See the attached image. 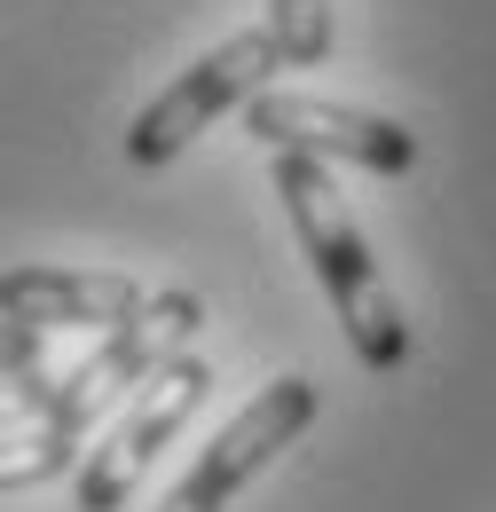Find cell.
I'll list each match as a JSON object with an SVG mask.
<instances>
[{"label":"cell","instance_id":"cell-6","mask_svg":"<svg viewBox=\"0 0 496 512\" xmlns=\"http://www.w3.org/2000/svg\"><path fill=\"white\" fill-rule=\"evenodd\" d=\"M245 134L268 150H308V158H347L363 174H410L418 166V134L355 111V103H331V95H252L245 103Z\"/></svg>","mask_w":496,"mask_h":512},{"label":"cell","instance_id":"cell-2","mask_svg":"<svg viewBox=\"0 0 496 512\" xmlns=\"http://www.w3.org/2000/svg\"><path fill=\"white\" fill-rule=\"evenodd\" d=\"M197 323H205V300H197V292L142 300V316H126L119 331L79 363V371H63V379H56V402H48L40 418H48L71 449H87V442H95V426L111 418V402H126V394L150 379L158 363H174V355L189 347V331H197Z\"/></svg>","mask_w":496,"mask_h":512},{"label":"cell","instance_id":"cell-7","mask_svg":"<svg viewBox=\"0 0 496 512\" xmlns=\"http://www.w3.org/2000/svg\"><path fill=\"white\" fill-rule=\"evenodd\" d=\"M0 316L40 331H119L142 316V284L111 268H0Z\"/></svg>","mask_w":496,"mask_h":512},{"label":"cell","instance_id":"cell-4","mask_svg":"<svg viewBox=\"0 0 496 512\" xmlns=\"http://www.w3.org/2000/svg\"><path fill=\"white\" fill-rule=\"evenodd\" d=\"M205 394H213V371H205L197 355L158 363V371L142 379V402L111 426V442H95V457H87V473H79V512H119L126 497L150 481L158 449L197 418V402H205Z\"/></svg>","mask_w":496,"mask_h":512},{"label":"cell","instance_id":"cell-1","mask_svg":"<svg viewBox=\"0 0 496 512\" xmlns=\"http://www.w3.org/2000/svg\"><path fill=\"white\" fill-rule=\"evenodd\" d=\"M276 197H284V213H292V237H300L308 268L323 276V292H331V316L347 331L355 363H363V371H402V363H410V316H402V300L386 292V276H378V260H371V245H363V229H355L339 182L323 174V158L276 150Z\"/></svg>","mask_w":496,"mask_h":512},{"label":"cell","instance_id":"cell-5","mask_svg":"<svg viewBox=\"0 0 496 512\" xmlns=\"http://www.w3.org/2000/svg\"><path fill=\"white\" fill-rule=\"evenodd\" d=\"M308 418H315V386L308 379H268L245 410L205 442V457L189 465V481L158 512H229L260 465H276L284 449L308 434Z\"/></svg>","mask_w":496,"mask_h":512},{"label":"cell","instance_id":"cell-3","mask_svg":"<svg viewBox=\"0 0 496 512\" xmlns=\"http://www.w3.org/2000/svg\"><path fill=\"white\" fill-rule=\"evenodd\" d=\"M276 71H284V56H276V32H268V24H252V32H237V40H221L213 56H197V64H189L182 79H174V87L126 127V158H134V166H166V158L189 150L221 111L252 103Z\"/></svg>","mask_w":496,"mask_h":512},{"label":"cell","instance_id":"cell-10","mask_svg":"<svg viewBox=\"0 0 496 512\" xmlns=\"http://www.w3.org/2000/svg\"><path fill=\"white\" fill-rule=\"evenodd\" d=\"M48 402H56V379H40V371H16V379H0V434L32 426Z\"/></svg>","mask_w":496,"mask_h":512},{"label":"cell","instance_id":"cell-11","mask_svg":"<svg viewBox=\"0 0 496 512\" xmlns=\"http://www.w3.org/2000/svg\"><path fill=\"white\" fill-rule=\"evenodd\" d=\"M40 363H48V331H40V323L0 316V379H16V371H40Z\"/></svg>","mask_w":496,"mask_h":512},{"label":"cell","instance_id":"cell-9","mask_svg":"<svg viewBox=\"0 0 496 512\" xmlns=\"http://www.w3.org/2000/svg\"><path fill=\"white\" fill-rule=\"evenodd\" d=\"M268 32L284 64H331V0H268Z\"/></svg>","mask_w":496,"mask_h":512},{"label":"cell","instance_id":"cell-8","mask_svg":"<svg viewBox=\"0 0 496 512\" xmlns=\"http://www.w3.org/2000/svg\"><path fill=\"white\" fill-rule=\"evenodd\" d=\"M71 457H79V449L63 442L48 418H32V426L0 434V497H16V489H40V481L71 473Z\"/></svg>","mask_w":496,"mask_h":512}]
</instances>
